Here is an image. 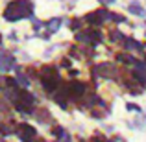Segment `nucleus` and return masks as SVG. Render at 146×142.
<instances>
[{"label": "nucleus", "instance_id": "obj_1", "mask_svg": "<svg viewBox=\"0 0 146 142\" xmlns=\"http://www.w3.org/2000/svg\"><path fill=\"white\" fill-rule=\"evenodd\" d=\"M32 13H33V7L28 0H15L7 6L4 17H6V20L15 22V20H21V18L32 17Z\"/></svg>", "mask_w": 146, "mask_h": 142}, {"label": "nucleus", "instance_id": "obj_2", "mask_svg": "<svg viewBox=\"0 0 146 142\" xmlns=\"http://www.w3.org/2000/svg\"><path fill=\"white\" fill-rule=\"evenodd\" d=\"M13 65H15V59H13L11 55H6V53H0V70H4V72H9Z\"/></svg>", "mask_w": 146, "mask_h": 142}, {"label": "nucleus", "instance_id": "obj_3", "mask_svg": "<svg viewBox=\"0 0 146 142\" xmlns=\"http://www.w3.org/2000/svg\"><path fill=\"white\" fill-rule=\"evenodd\" d=\"M35 137V129L32 127V125H22V131H21V139L22 140H26V142H30Z\"/></svg>", "mask_w": 146, "mask_h": 142}, {"label": "nucleus", "instance_id": "obj_4", "mask_svg": "<svg viewBox=\"0 0 146 142\" xmlns=\"http://www.w3.org/2000/svg\"><path fill=\"white\" fill-rule=\"evenodd\" d=\"M96 68H98V74H102V76H113V72H115V70H111V68H113V67H111L109 63L98 65Z\"/></svg>", "mask_w": 146, "mask_h": 142}, {"label": "nucleus", "instance_id": "obj_5", "mask_svg": "<svg viewBox=\"0 0 146 142\" xmlns=\"http://www.w3.org/2000/svg\"><path fill=\"white\" fill-rule=\"evenodd\" d=\"M70 90H72L76 96H80V94L85 92V85H82V83H72V85H70Z\"/></svg>", "mask_w": 146, "mask_h": 142}, {"label": "nucleus", "instance_id": "obj_6", "mask_svg": "<svg viewBox=\"0 0 146 142\" xmlns=\"http://www.w3.org/2000/svg\"><path fill=\"white\" fill-rule=\"evenodd\" d=\"M129 11L135 15H144V11L141 9V6H137V4H129Z\"/></svg>", "mask_w": 146, "mask_h": 142}, {"label": "nucleus", "instance_id": "obj_7", "mask_svg": "<svg viewBox=\"0 0 146 142\" xmlns=\"http://www.w3.org/2000/svg\"><path fill=\"white\" fill-rule=\"evenodd\" d=\"M59 18H54V20H50V24H48V30H50V32H56V30L57 28H59Z\"/></svg>", "mask_w": 146, "mask_h": 142}, {"label": "nucleus", "instance_id": "obj_8", "mask_svg": "<svg viewBox=\"0 0 146 142\" xmlns=\"http://www.w3.org/2000/svg\"><path fill=\"white\" fill-rule=\"evenodd\" d=\"M126 46H128V48H133V50H141V48H143L139 43H135V41H131V39L126 41Z\"/></svg>", "mask_w": 146, "mask_h": 142}, {"label": "nucleus", "instance_id": "obj_9", "mask_svg": "<svg viewBox=\"0 0 146 142\" xmlns=\"http://www.w3.org/2000/svg\"><path fill=\"white\" fill-rule=\"evenodd\" d=\"M89 37H91V33H78V41H89Z\"/></svg>", "mask_w": 146, "mask_h": 142}, {"label": "nucleus", "instance_id": "obj_10", "mask_svg": "<svg viewBox=\"0 0 146 142\" xmlns=\"http://www.w3.org/2000/svg\"><path fill=\"white\" fill-rule=\"evenodd\" d=\"M128 109H129V111H141L139 107H137V105H133V103H128Z\"/></svg>", "mask_w": 146, "mask_h": 142}, {"label": "nucleus", "instance_id": "obj_11", "mask_svg": "<svg viewBox=\"0 0 146 142\" xmlns=\"http://www.w3.org/2000/svg\"><path fill=\"white\" fill-rule=\"evenodd\" d=\"M100 2H102V4H113L115 0H100Z\"/></svg>", "mask_w": 146, "mask_h": 142}]
</instances>
